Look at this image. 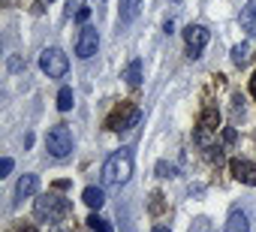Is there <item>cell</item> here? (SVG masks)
Wrapping results in <instances>:
<instances>
[{
    "label": "cell",
    "mask_w": 256,
    "mask_h": 232,
    "mask_svg": "<svg viewBox=\"0 0 256 232\" xmlns=\"http://www.w3.org/2000/svg\"><path fill=\"white\" fill-rule=\"evenodd\" d=\"M100 175H102V187H124L133 175V148H120V151L108 154Z\"/></svg>",
    "instance_id": "cell-1"
},
{
    "label": "cell",
    "mask_w": 256,
    "mask_h": 232,
    "mask_svg": "<svg viewBox=\"0 0 256 232\" xmlns=\"http://www.w3.org/2000/svg\"><path fill=\"white\" fill-rule=\"evenodd\" d=\"M70 211H72L70 199H64V196H58V193H46V196H40L36 205H34V214H36L40 220H46V223H58V220H64Z\"/></svg>",
    "instance_id": "cell-2"
},
{
    "label": "cell",
    "mask_w": 256,
    "mask_h": 232,
    "mask_svg": "<svg viewBox=\"0 0 256 232\" xmlns=\"http://www.w3.org/2000/svg\"><path fill=\"white\" fill-rule=\"evenodd\" d=\"M139 121H142V108H136V106H130V102H120V106L108 114L106 127H108L112 133H124V130L136 127Z\"/></svg>",
    "instance_id": "cell-3"
},
{
    "label": "cell",
    "mask_w": 256,
    "mask_h": 232,
    "mask_svg": "<svg viewBox=\"0 0 256 232\" xmlns=\"http://www.w3.org/2000/svg\"><path fill=\"white\" fill-rule=\"evenodd\" d=\"M46 151H48L52 157H58V160H64V157L72 154V133H70L66 124H58V127L48 130V136H46Z\"/></svg>",
    "instance_id": "cell-4"
},
{
    "label": "cell",
    "mask_w": 256,
    "mask_h": 232,
    "mask_svg": "<svg viewBox=\"0 0 256 232\" xmlns=\"http://www.w3.org/2000/svg\"><path fill=\"white\" fill-rule=\"evenodd\" d=\"M40 70L48 76V78H64L66 70H70V58L60 52V48H46L40 54Z\"/></svg>",
    "instance_id": "cell-5"
},
{
    "label": "cell",
    "mask_w": 256,
    "mask_h": 232,
    "mask_svg": "<svg viewBox=\"0 0 256 232\" xmlns=\"http://www.w3.org/2000/svg\"><path fill=\"white\" fill-rule=\"evenodd\" d=\"M208 40H211L208 28H202V24H187V28H184V42H187V54H190L193 60H196V58H202V52H205Z\"/></svg>",
    "instance_id": "cell-6"
},
{
    "label": "cell",
    "mask_w": 256,
    "mask_h": 232,
    "mask_svg": "<svg viewBox=\"0 0 256 232\" xmlns=\"http://www.w3.org/2000/svg\"><path fill=\"white\" fill-rule=\"evenodd\" d=\"M217 127H220V112L214 108V106H208L205 112H202V118H199V130H196V142L199 145H208V139L217 133Z\"/></svg>",
    "instance_id": "cell-7"
},
{
    "label": "cell",
    "mask_w": 256,
    "mask_h": 232,
    "mask_svg": "<svg viewBox=\"0 0 256 232\" xmlns=\"http://www.w3.org/2000/svg\"><path fill=\"white\" fill-rule=\"evenodd\" d=\"M96 48H100V34H96V28H82L78 30V40H76V54L82 58V60H88V58H94L96 54Z\"/></svg>",
    "instance_id": "cell-8"
},
{
    "label": "cell",
    "mask_w": 256,
    "mask_h": 232,
    "mask_svg": "<svg viewBox=\"0 0 256 232\" xmlns=\"http://www.w3.org/2000/svg\"><path fill=\"white\" fill-rule=\"evenodd\" d=\"M229 169H232V175H235L241 184H250V187L256 184V163H250V160H241V157H238V160H232V163H229Z\"/></svg>",
    "instance_id": "cell-9"
},
{
    "label": "cell",
    "mask_w": 256,
    "mask_h": 232,
    "mask_svg": "<svg viewBox=\"0 0 256 232\" xmlns=\"http://www.w3.org/2000/svg\"><path fill=\"white\" fill-rule=\"evenodd\" d=\"M36 190H40V178H36V175H22V178H18V184H16V202H22V199L34 196Z\"/></svg>",
    "instance_id": "cell-10"
},
{
    "label": "cell",
    "mask_w": 256,
    "mask_h": 232,
    "mask_svg": "<svg viewBox=\"0 0 256 232\" xmlns=\"http://www.w3.org/2000/svg\"><path fill=\"white\" fill-rule=\"evenodd\" d=\"M241 28L247 36H256V0H247V6L241 10Z\"/></svg>",
    "instance_id": "cell-11"
},
{
    "label": "cell",
    "mask_w": 256,
    "mask_h": 232,
    "mask_svg": "<svg viewBox=\"0 0 256 232\" xmlns=\"http://www.w3.org/2000/svg\"><path fill=\"white\" fill-rule=\"evenodd\" d=\"M223 232H250V223H247V214L244 211H232L229 214V220H226V229Z\"/></svg>",
    "instance_id": "cell-12"
},
{
    "label": "cell",
    "mask_w": 256,
    "mask_h": 232,
    "mask_svg": "<svg viewBox=\"0 0 256 232\" xmlns=\"http://www.w3.org/2000/svg\"><path fill=\"white\" fill-rule=\"evenodd\" d=\"M82 199H84V205H88V208L100 211V208H102V202H106V193H102V187H84Z\"/></svg>",
    "instance_id": "cell-13"
},
{
    "label": "cell",
    "mask_w": 256,
    "mask_h": 232,
    "mask_svg": "<svg viewBox=\"0 0 256 232\" xmlns=\"http://www.w3.org/2000/svg\"><path fill=\"white\" fill-rule=\"evenodd\" d=\"M142 10V0H120V22L124 24H130Z\"/></svg>",
    "instance_id": "cell-14"
},
{
    "label": "cell",
    "mask_w": 256,
    "mask_h": 232,
    "mask_svg": "<svg viewBox=\"0 0 256 232\" xmlns=\"http://www.w3.org/2000/svg\"><path fill=\"white\" fill-rule=\"evenodd\" d=\"M124 78L130 88H139L142 84V60H130V66L124 70Z\"/></svg>",
    "instance_id": "cell-15"
},
{
    "label": "cell",
    "mask_w": 256,
    "mask_h": 232,
    "mask_svg": "<svg viewBox=\"0 0 256 232\" xmlns=\"http://www.w3.org/2000/svg\"><path fill=\"white\" fill-rule=\"evenodd\" d=\"M72 102H76L72 88H60V90H58V108H60V112H70V108H72Z\"/></svg>",
    "instance_id": "cell-16"
},
{
    "label": "cell",
    "mask_w": 256,
    "mask_h": 232,
    "mask_svg": "<svg viewBox=\"0 0 256 232\" xmlns=\"http://www.w3.org/2000/svg\"><path fill=\"white\" fill-rule=\"evenodd\" d=\"M250 60V46L247 42H241V46H235L232 48V64H238V66H244Z\"/></svg>",
    "instance_id": "cell-17"
},
{
    "label": "cell",
    "mask_w": 256,
    "mask_h": 232,
    "mask_svg": "<svg viewBox=\"0 0 256 232\" xmlns=\"http://www.w3.org/2000/svg\"><path fill=\"white\" fill-rule=\"evenodd\" d=\"M88 226H90L94 232H112V223H108V220H102L100 214H90V217H88Z\"/></svg>",
    "instance_id": "cell-18"
},
{
    "label": "cell",
    "mask_w": 256,
    "mask_h": 232,
    "mask_svg": "<svg viewBox=\"0 0 256 232\" xmlns=\"http://www.w3.org/2000/svg\"><path fill=\"white\" fill-rule=\"evenodd\" d=\"M154 172H157L160 178H175V175H178V169H175L172 163H166V160H160V163L154 166Z\"/></svg>",
    "instance_id": "cell-19"
},
{
    "label": "cell",
    "mask_w": 256,
    "mask_h": 232,
    "mask_svg": "<svg viewBox=\"0 0 256 232\" xmlns=\"http://www.w3.org/2000/svg\"><path fill=\"white\" fill-rule=\"evenodd\" d=\"M12 172V157H4L0 160V175H10Z\"/></svg>",
    "instance_id": "cell-20"
},
{
    "label": "cell",
    "mask_w": 256,
    "mask_h": 232,
    "mask_svg": "<svg viewBox=\"0 0 256 232\" xmlns=\"http://www.w3.org/2000/svg\"><path fill=\"white\" fill-rule=\"evenodd\" d=\"M88 18H90V10H88V6H82V10L76 12V22H78V24H84Z\"/></svg>",
    "instance_id": "cell-21"
},
{
    "label": "cell",
    "mask_w": 256,
    "mask_h": 232,
    "mask_svg": "<svg viewBox=\"0 0 256 232\" xmlns=\"http://www.w3.org/2000/svg\"><path fill=\"white\" fill-rule=\"evenodd\" d=\"M78 10H82V0H66V16H72Z\"/></svg>",
    "instance_id": "cell-22"
},
{
    "label": "cell",
    "mask_w": 256,
    "mask_h": 232,
    "mask_svg": "<svg viewBox=\"0 0 256 232\" xmlns=\"http://www.w3.org/2000/svg\"><path fill=\"white\" fill-rule=\"evenodd\" d=\"M223 142H235V130H232V127L223 130Z\"/></svg>",
    "instance_id": "cell-23"
},
{
    "label": "cell",
    "mask_w": 256,
    "mask_h": 232,
    "mask_svg": "<svg viewBox=\"0 0 256 232\" xmlns=\"http://www.w3.org/2000/svg\"><path fill=\"white\" fill-rule=\"evenodd\" d=\"M250 94L256 96V72H253V78H250Z\"/></svg>",
    "instance_id": "cell-24"
},
{
    "label": "cell",
    "mask_w": 256,
    "mask_h": 232,
    "mask_svg": "<svg viewBox=\"0 0 256 232\" xmlns=\"http://www.w3.org/2000/svg\"><path fill=\"white\" fill-rule=\"evenodd\" d=\"M151 232H172V229H169V226H154Z\"/></svg>",
    "instance_id": "cell-25"
},
{
    "label": "cell",
    "mask_w": 256,
    "mask_h": 232,
    "mask_svg": "<svg viewBox=\"0 0 256 232\" xmlns=\"http://www.w3.org/2000/svg\"><path fill=\"white\" fill-rule=\"evenodd\" d=\"M16 232H34V229H30V226H28V229H16Z\"/></svg>",
    "instance_id": "cell-26"
}]
</instances>
